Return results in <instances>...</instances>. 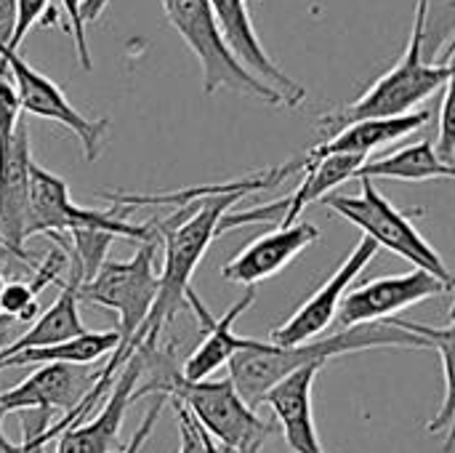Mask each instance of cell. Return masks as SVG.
<instances>
[{
  "label": "cell",
  "mask_w": 455,
  "mask_h": 453,
  "mask_svg": "<svg viewBox=\"0 0 455 453\" xmlns=\"http://www.w3.org/2000/svg\"><path fill=\"white\" fill-rule=\"evenodd\" d=\"M443 328H432L424 323H411L400 318L379 320V323H363L352 328H341L325 339H312L296 347H277L272 342L259 339H243V347L235 352V358L227 363L229 379L237 390V395L256 409L264 398V392L277 384L283 376L307 368V366H325L333 358L355 355L365 350H435V342L440 339Z\"/></svg>",
  "instance_id": "6da1fadb"
},
{
  "label": "cell",
  "mask_w": 455,
  "mask_h": 453,
  "mask_svg": "<svg viewBox=\"0 0 455 453\" xmlns=\"http://www.w3.org/2000/svg\"><path fill=\"white\" fill-rule=\"evenodd\" d=\"M144 371H149V379L136 384L131 403L147 395L168 398L181 406L221 451L259 453L275 433V422H264L256 409L237 395L229 376L221 382H189L176 371L171 350L149 352Z\"/></svg>",
  "instance_id": "7a4b0ae2"
},
{
  "label": "cell",
  "mask_w": 455,
  "mask_h": 453,
  "mask_svg": "<svg viewBox=\"0 0 455 453\" xmlns=\"http://www.w3.org/2000/svg\"><path fill=\"white\" fill-rule=\"evenodd\" d=\"M429 8H432V0H416V5H413V27H411L405 53L395 61L392 69H387L352 104L323 115L320 125L325 131L336 133L349 123L384 120V117H400V115L416 112V107L424 99L443 91L453 80V48L445 51L443 61H427V56H424Z\"/></svg>",
  "instance_id": "3957f363"
},
{
  "label": "cell",
  "mask_w": 455,
  "mask_h": 453,
  "mask_svg": "<svg viewBox=\"0 0 455 453\" xmlns=\"http://www.w3.org/2000/svg\"><path fill=\"white\" fill-rule=\"evenodd\" d=\"M160 3H163L168 21L184 37V43L189 45V51L195 53V59L200 64L205 96H213L221 88H232V91L253 96L264 104L285 107V101L277 91H272L269 85L256 80L229 53V48L216 27L208 0H160Z\"/></svg>",
  "instance_id": "277c9868"
},
{
  "label": "cell",
  "mask_w": 455,
  "mask_h": 453,
  "mask_svg": "<svg viewBox=\"0 0 455 453\" xmlns=\"http://www.w3.org/2000/svg\"><path fill=\"white\" fill-rule=\"evenodd\" d=\"M320 203L333 208L347 222L357 224L365 232V238H371L379 248L381 246L389 248L400 259H408L416 270H424V272L435 275L440 283H445L448 288H453V275H451L445 259L429 246V240L416 230V224L376 190V184L371 179H360L357 198L325 195Z\"/></svg>",
  "instance_id": "5b68a950"
},
{
  "label": "cell",
  "mask_w": 455,
  "mask_h": 453,
  "mask_svg": "<svg viewBox=\"0 0 455 453\" xmlns=\"http://www.w3.org/2000/svg\"><path fill=\"white\" fill-rule=\"evenodd\" d=\"M155 251H157V243L152 240V243H141L128 262L107 259L99 267V272L88 283L80 286V302L115 310L120 318L115 328L120 334V347L112 352V358H117L128 347V342L133 339V334L147 320L155 304V296H157Z\"/></svg>",
  "instance_id": "8992f818"
},
{
  "label": "cell",
  "mask_w": 455,
  "mask_h": 453,
  "mask_svg": "<svg viewBox=\"0 0 455 453\" xmlns=\"http://www.w3.org/2000/svg\"><path fill=\"white\" fill-rule=\"evenodd\" d=\"M0 51L5 56L8 75L16 88L21 112L45 117V120H53V123L69 128L83 147L85 163H96L104 150L107 133H109V120L107 117H85L48 75L35 69L29 61H24L19 53L8 51L5 45H0Z\"/></svg>",
  "instance_id": "52a82bcc"
},
{
  "label": "cell",
  "mask_w": 455,
  "mask_h": 453,
  "mask_svg": "<svg viewBox=\"0 0 455 453\" xmlns=\"http://www.w3.org/2000/svg\"><path fill=\"white\" fill-rule=\"evenodd\" d=\"M29 166L32 144L24 120L0 139V246L16 259L27 256V216H29Z\"/></svg>",
  "instance_id": "ba28073f"
},
{
  "label": "cell",
  "mask_w": 455,
  "mask_h": 453,
  "mask_svg": "<svg viewBox=\"0 0 455 453\" xmlns=\"http://www.w3.org/2000/svg\"><path fill=\"white\" fill-rule=\"evenodd\" d=\"M445 283H440L435 275L424 270H413L405 275H392V278H376L355 291H347L339 312H336V326L352 328L363 323H379L395 318L400 310L421 304L429 296L448 294Z\"/></svg>",
  "instance_id": "9c48e42d"
},
{
  "label": "cell",
  "mask_w": 455,
  "mask_h": 453,
  "mask_svg": "<svg viewBox=\"0 0 455 453\" xmlns=\"http://www.w3.org/2000/svg\"><path fill=\"white\" fill-rule=\"evenodd\" d=\"M216 27L229 48V53L243 64L256 80L277 91L285 101V107H299L307 99V88L299 85L293 77H288L267 53V48L259 40V32L253 27L248 0H208Z\"/></svg>",
  "instance_id": "30bf717a"
},
{
  "label": "cell",
  "mask_w": 455,
  "mask_h": 453,
  "mask_svg": "<svg viewBox=\"0 0 455 453\" xmlns=\"http://www.w3.org/2000/svg\"><path fill=\"white\" fill-rule=\"evenodd\" d=\"M376 254H379V246L371 238H360L355 251L341 262V267L280 328L272 331V344L296 347V344L317 339L336 320V312H339V304H341L344 294L357 280V275L373 262Z\"/></svg>",
  "instance_id": "8fae6325"
},
{
  "label": "cell",
  "mask_w": 455,
  "mask_h": 453,
  "mask_svg": "<svg viewBox=\"0 0 455 453\" xmlns=\"http://www.w3.org/2000/svg\"><path fill=\"white\" fill-rule=\"evenodd\" d=\"M149 352L155 350L139 347L128 358V363L120 368V376L112 382V390L101 403L96 419H85L83 425L67 427L56 435V453H115L120 443L125 411L131 406V395L144 374Z\"/></svg>",
  "instance_id": "7c38bea8"
},
{
  "label": "cell",
  "mask_w": 455,
  "mask_h": 453,
  "mask_svg": "<svg viewBox=\"0 0 455 453\" xmlns=\"http://www.w3.org/2000/svg\"><path fill=\"white\" fill-rule=\"evenodd\" d=\"M96 382V371H83L80 366H40L29 379H24L21 384L0 392V409L5 414L11 411H64V417L69 411L77 409V403L85 398V392L93 387Z\"/></svg>",
  "instance_id": "4fadbf2b"
},
{
  "label": "cell",
  "mask_w": 455,
  "mask_h": 453,
  "mask_svg": "<svg viewBox=\"0 0 455 453\" xmlns=\"http://www.w3.org/2000/svg\"><path fill=\"white\" fill-rule=\"evenodd\" d=\"M317 240H320V230L309 222H296L293 227H277L275 232L256 238L237 256H232L221 267V278L227 283H240L245 288L256 286V283L277 275L307 246H312Z\"/></svg>",
  "instance_id": "5bb4252c"
},
{
  "label": "cell",
  "mask_w": 455,
  "mask_h": 453,
  "mask_svg": "<svg viewBox=\"0 0 455 453\" xmlns=\"http://www.w3.org/2000/svg\"><path fill=\"white\" fill-rule=\"evenodd\" d=\"M256 302V286H248L245 294L224 312V318H213L211 310L203 304V299L189 288L187 291V304L192 307V312L197 315L200 326L208 331L205 339L200 342V347L187 358L184 368H181V376L189 379V382H205L211 379L221 366H227L235 352L243 347V339L245 336H237L235 334V323L240 315H245Z\"/></svg>",
  "instance_id": "9a60e30c"
},
{
  "label": "cell",
  "mask_w": 455,
  "mask_h": 453,
  "mask_svg": "<svg viewBox=\"0 0 455 453\" xmlns=\"http://www.w3.org/2000/svg\"><path fill=\"white\" fill-rule=\"evenodd\" d=\"M320 371L323 366L299 368L283 376L277 384H272L261 398V403H267L275 411L293 453H328L317 438V427L312 417V390Z\"/></svg>",
  "instance_id": "2e32d148"
},
{
  "label": "cell",
  "mask_w": 455,
  "mask_h": 453,
  "mask_svg": "<svg viewBox=\"0 0 455 453\" xmlns=\"http://www.w3.org/2000/svg\"><path fill=\"white\" fill-rule=\"evenodd\" d=\"M69 259V275L67 280H61V294L56 296V302L35 320V326L21 334L16 342L5 344L0 350V358L21 352V350H35V347H51V344H61L67 339H75L80 334H85V323L80 318V286H83V272L80 264Z\"/></svg>",
  "instance_id": "e0dca14e"
},
{
  "label": "cell",
  "mask_w": 455,
  "mask_h": 453,
  "mask_svg": "<svg viewBox=\"0 0 455 453\" xmlns=\"http://www.w3.org/2000/svg\"><path fill=\"white\" fill-rule=\"evenodd\" d=\"M429 112L427 109H416V112H408V115H400V117H384V120H360V123H349L344 125L341 131H336L331 139L320 142L317 147H312L304 160L312 163V160H320V158H328V155H357V158H365L392 142H400L403 136L419 131L421 125L429 123Z\"/></svg>",
  "instance_id": "ac0fdd59"
},
{
  "label": "cell",
  "mask_w": 455,
  "mask_h": 453,
  "mask_svg": "<svg viewBox=\"0 0 455 453\" xmlns=\"http://www.w3.org/2000/svg\"><path fill=\"white\" fill-rule=\"evenodd\" d=\"M363 163H365V158H357V155H328V158H320L312 163L304 160V182L299 190H293L288 198L280 200L277 227H293L299 222V216L307 211V206L320 203L339 184L355 179V174Z\"/></svg>",
  "instance_id": "d6986e66"
},
{
  "label": "cell",
  "mask_w": 455,
  "mask_h": 453,
  "mask_svg": "<svg viewBox=\"0 0 455 453\" xmlns=\"http://www.w3.org/2000/svg\"><path fill=\"white\" fill-rule=\"evenodd\" d=\"M75 206L77 203H72L67 182L32 160L27 240L37 235H67Z\"/></svg>",
  "instance_id": "ffe728a7"
},
{
  "label": "cell",
  "mask_w": 455,
  "mask_h": 453,
  "mask_svg": "<svg viewBox=\"0 0 455 453\" xmlns=\"http://www.w3.org/2000/svg\"><path fill=\"white\" fill-rule=\"evenodd\" d=\"M120 347V334L117 331H85L75 339H67L61 344L51 347H35V350H21L13 355L0 358V368H19V366H88L101 360L104 355L115 352Z\"/></svg>",
  "instance_id": "44dd1931"
},
{
  "label": "cell",
  "mask_w": 455,
  "mask_h": 453,
  "mask_svg": "<svg viewBox=\"0 0 455 453\" xmlns=\"http://www.w3.org/2000/svg\"><path fill=\"white\" fill-rule=\"evenodd\" d=\"M453 168H445L429 139L408 144L392 155L365 160L355 179H395V182H429V179H453Z\"/></svg>",
  "instance_id": "7402d4cb"
},
{
  "label": "cell",
  "mask_w": 455,
  "mask_h": 453,
  "mask_svg": "<svg viewBox=\"0 0 455 453\" xmlns=\"http://www.w3.org/2000/svg\"><path fill=\"white\" fill-rule=\"evenodd\" d=\"M435 350L443 355V371H445V400L440 414L429 422V433L440 435L445 433V453L453 449V323L443 326L440 339L435 342Z\"/></svg>",
  "instance_id": "603a6c76"
},
{
  "label": "cell",
  "mask_w": 455,
  "mask_h": 453,
  "mask_svg": "<svg viewBox=\"0 0 455 453\" xmlns=\"http://www.w3.org/2000/svg\"><path fill=\"white\" fill-rule=\"evenodd\" d=\"M37 291L24 283V280H13L5 283L3 294H0V315L11 323H32L37 315Z\"/></svg>",
  "instance_id": "cb8c5ba5"
},
{
  "label": "cell",
  "mask_w": 455,
  "mask_h": 453,
  "mask_svg": "<svg viewBox=\"0 0 455 453\" xmlns=\"http://www.w3.org/2000/svg\"><path fill=\"white\" fill-rule=\"evenodd\" d=\"M48 8H51V0H13V27H11V37L5 48L19 53V45L37 24H43Z\"/></svg>",
  "instance_id": "d4e9b609"
},
{
  "label": "cell",
  "mask_w": 455,
  "mask_h": 453,
  "mask_svg": "<svg viewBox=\"0 0 455 453\" xmlns=\"http://www.w3.org/2000/svg\"><path fill=\"white\" fill-rule=\"evenodd\" d=\"M437 160L445 168L455 171V128H453V85L448 83L443 88V104H440V133L437 142L432 144Z\"/></svg>",
  "instance_id": "484cf974"
},
{
  "label": "cell",
  "mask_w": 455,
  "mask_h": 453,
  "mask_svg": "<svg viewBox=\"0 0 455 453\" xmlns=\"http://www.w3.org/2000/svg\"><path fill=\"white\" fill-rule=\"evenodd\" d=\"M51 414L45 411H21V427H24V453H45V446L53 438L51 433Z\"/></svg>",
  "instance_id": "4316f807"
},
{
  "label": "cell",
  "mask_w": 455,
  "mask_h": 453,
  "mask_svg": "<svg viewBox=\"0 0 455 453\" xmlns=\"http://www.w3.org/2000/svg\"><path fill=\"white\" fill-rule=\"evenodd\" d=\"M61 8L69 19V29H72V40H75V53L83 69H93L91 61V51H88V40H85V24L80 19V0H61Z\"/></svg>",
  "instance_id": "83f0119b"
},
{
  "label": "cell",
  "mask_w": 455,
  "mask_h": 453,
  "mask_svg": "<svg viewBox=\"0 0 455 453\" xmlns=\"http://www.w3.org/2000/svg\"><path fill=\"white\" fill-rule=\"evenodd\" d=\"M19 120H21V107H19L16 88L11 83V77H3L0 80V139L8 136Z\"/></svg>",
  "instance_id": "f1b7e54d"
},
{
  "label": "cell",
  "mask_w": 455,
  "mask_h": 453,
  "mask_svg": "<svg viewBox=\"0 0 455 453\" xmlns=\"http://www.w3.org/2000/svg\"><path fill=\"white\" fill-rule=\"evenodd\" d=\"M165 406H168V398L157 395V398L152 400V406L147 409V414H144L141 425L136 427V433H133L131 443H128V446H125L120 453H141L144 443H147V441H149V435H152V430L157 427V419H160V414H163V409H165Z\"/></svg>",
  "instance_id": "f546056e"
},
{
  "label": "cell",
  "mask_w": 455,
  "mask_h": 453,
  "mask_svg": "<svg viewBox=\"0 0 455 453\" xmlns=\"http://www.w3.org/2000/svg\"><path fill=\"white\" fill-rule=\"evenodd\" d=\"M173 409H176V419H179V435H181V443H179V453H208L205 451V446H203V441H200V433H197V425H195V419L181 409V406H176L173 403Z\"/></svg>",
  "instance_id": "4dcf8cb0"
},
{
  "label": "cell",
  "mask_w": 455,
  "mask_h": 453,
  "mask_svg": "<svg viewBox=\"0 0 455 453\" xmlns=\"http://www.w3.org/2000/svg\"><path fill=\"white\" fill-rule=\"evenodd\" d=\"M13 27V0H0V45H8Z\"/></svg>",
  "instance_id": "1f68e13d"
},
{
  "label": "cell",
  "mask_w": 455,
  "mask_h": 453,
  "mask_svg": "<svg viewBox=\"0 0 455 453\" xmlns=\"http://www.w3.org/2000/svg\"><path fill=\"white\" fill-rule=\"evenodd\" d=\"M107 5H109V0H80V19H83V24L96 21L104 13Z\"/></svg>",
  "instance_id": "d6a6232c"
},
{
  "label": "cell",
  "mask_w": 455,
  "mask_h": 453,
  "mask_svg": "<svg viewBox=\"0 0 455 453\" xmlns=\"http://www.w3.org/2000/svg\"><path fill=\"white\" fill-rule=\"evenodd\" d=\"M5 411L0 409V453H24V443H11L3 433V422H5Z\"/></svg>",
  "instance_id": "836d02e7"
},
{
  "label": "cell",
  "mask_w": 455,
  "mask_h": 453,
  "mask_svg": "<svg viewBox=\"0 0 455 453\" xmlns=\"http://www.w3.org/2000/svg\"><path fill=\"white\" fill-rule=\"evenodd\" d=\"M8 323H11V320H5V318L0 315V350L8 344Z\"/></svg>",
  "instance_id": "e575fe53"
},
{
  "label": "cell",
  "mask_w": 455,
  "mask_h": 453,
  "mask_svg": "<svg viewBox=\"0 0 455 453\" xmlns=\"http://www.w3.org/2000/svg\"><path fill=\"white\" fill-rule=\"evenodd\" d=\"M3 77H11V75H8V64H5V56H3V51H0V80H3Z\"/></svg>",
  "instance_id": "d590c367"
},
{
  "label": "cell",
  "mask_w": 455,
  "mask_h": 453,
  "mask_svg": "<svg viewBox=\"0 0 455 453\" xmlns=\"http://www.w3.org/2000/svg\"><path fill=\"white\" fill-rule=\"evenodd\" d=\"M0 262H16V259H13V256H11V254H8V251L0 246Z\"/></svg>",
  "instance_id": "8d00e7d4"
},
{
  "label": "cell",
  "mask_w": 455,
  "mask_h": 453,
  "mask_svg": "<svg viewBox=\"0 0 455 453\" xmlns=\"http://www.w3.org/2000/svg\"><path fill=\"white\" fill-rule=\"evenodd\" d=\"M5 283H8V280H5V278H3V272H0V294H3V288H5Z\"/></svg>",
  "instance_id": "74e56055"
}]
</instances>
